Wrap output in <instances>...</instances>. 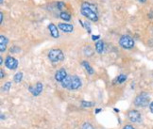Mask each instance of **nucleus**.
<instances>
[{"label": "nucleus", "instance_id": "f257e3e1", "mask_svg": "<svg viewBox=\"0 0 153 129\" xmlns=\"http://www.w3.org/2000/svg\"><path fill=\"white\" fill-rule=\"evenodd\" d=\"M62 86L64 89L75 91L81 87V80L76 75H72V77H68L67 75L66 78L62 82Z\"/></svg>", "mask_w": 153, "mask_h": 129}, {"label": "nucleus", "instance_id": "f03ea898", "mask_svg": "<svg viewBox=\"0 0 153 129\" xmlns=\"http://www.w3.org/2000/svg\"><path fill=\"white\" fill-rule=\"evenodd\" d=\"M80 13L81 14L83 15L84 17L88 20H90L92 22H97L98 21V15H97V11L94 10L92 9H90L89 7H87L85 5V3L83 2L81 5V8H80Z\"/></svg>", "mask_w": 153, "mask_h": 129}, {"label": "nucleus", "instance_id": "7ed1b4c3", "mask_svg": "<svg viewBox=\"0 0 153 129\" xmlns=\"http://www.w3.org/2000/svg\"><path fill=\"white\" fill-rule=\"evenodd\" d=\"M150 96L146 92H141L140 94L136 96L134 100V105L138 108H146L149 105Z\"/></svg>", "mask_w": 153, "mask_h": 129}, {"label": "nucleus", "instance_id": "20e7f679", "mask_svg": "<svg viewBox=\"0 0 153 129\" xmlns=\"http://www.w3.org/2000/svg\"><path fill=\"white\" fill-rule=\"evenodd\" d=\"M48 57L51 62H59L64 60V55L61 49H51Z\"/></svg>", "mask_w": 153, "mask_h": 129}, {"label": "nucleus", "instance_id": "39448f33", "mask_svg": "<svg viewBox=\"0 0 153 129\" xmlns=\"http://www.w3.org/2000/svg\"><path fill=\"white\" fill-rule=\"evenodd\" d=\"M119 44L125 49H131L134 47V41L128 35H123L119 40Z\"/></svg>", "mask_w": 153, "mask_h": 129}, {"label": "nucleus", "instance_id": "423d86ee", "mask_svg": "<svg viewBox=\"0 0 153 129\" xmlns=\"http://www.w3.org/2000/svg\"><path fill=\"white\" fill-rule=\"evenodd\" d=\"M5 65L8 69L10 70H15L18 66V61H17L16 58L13 57H6V60H5Z\"/></svg>", "mask_w": 153, "mask_h": 129}, {"label": "nucleus", "instance_id": "0eeeda50", "mask_svg": "<svg viewBox=\"0 0 153 129\" xmlns=\"http://www.w3.org/2000/svg\"><path fill=\"white\" fill-rule=\"evenodd\" d=\"M128 117L131 122H141V114L137 110H131L128 111Z\"/></svg>", "mask_w": 153, "mask_h": 129}, {"label": "nucleus", "instance_id": "6e6552de", "mask_svg": "<svg viewBox=\"0 0 153 129\" xmlns=\"http://www.w3.org/2000/svg\"><path fill=\"white\" fill-rule=\"evenodd\" d=\"M29 91H30L34 96H38L41 92L43 91V84L41 83V82H38L36 83L35 86H30L28 88Z\"/></svg>", "mask_w": 153, "mask_h": 129}, {"label": "nucleus", "instance_id": "1a4fd4ad", "mask_svg": "<svg viewBox=\"0 0 153 129\" xmlns=\"http://www.w3.org/2000/svg\"><path fill=\"white\" fill-rule=\"evenodd\" d=\"M58 27L60 28V30L65 33H71L74 31V26L70 24H66V23H60V24L58 25Z\"/></svg>", "mask_w": 153, "mask_h": 129}, {"label": "nucleus", "instance_id": "9d476101", "mask_svg": "<svg viewBox=\"0 0 153 129\" xmlns=\"http://www.w3.org/2000/svg\"><path fill=\"white\" fill-rule=\"evenodd\" d=\"M66 77H67V73H66V71L64 69H60L55 74V79H56V81L61 82V83L66 78Z\"/></svg>", "mask_w": 153, "mask_h": 129}, {"label": "nucleus", "instance_id": "9b49d317", "mask_svg": "<svg viewBox=\"0 0 153 129\" xmlns=\"http://www.w3.org/2000/svg\"><path fill=\"white\" fill-rule=\"evenodd\" d=\"M48 30L50 32V35L54 38V39H58L59 36H60V33H59V30H58V27L53 24V23H50L48 25Z\"/></svg>", "mask_w": 153, "mask_h": 129}, {"label": "nucleus", "instance_id": "f8f14e48", "mask_svg": "<svg viewBox=\"0 0 153 129\" xmlns=\"http://www.w3.org/2000/svg\"><path fill=\"white\" fill-rule=\"evenodd\" d=\"M105 49V44L102 41H98V42L96 43V51L98 53V54H102Z\"/></svg>", "mask_w": 153, "mask_h": 129}, {"label": "nucleus", "instance_id": "ddd939ff", "mask_svg": "<svg viewBox=\"0 0 153 129\" xmlns=\"http://www.w3.org/2000/svg\"><path fill=\"white\" fill-rule=\"evenodd\" d=\"M60 18L62 19L63 21H65V22H69L70 20H71V15L67 13H65V11H62V13H60Z\"/></svg>", "mask_w": 153, "mask_h": 129}, {"label": "nucleus", "instance_id": "4468645a", "mask_svg": "<svg viewBox=\"0 0 153 129\" xmlns=\"http://www.w3.org/2000/svg\"><path fill=\"white\" fill-rule=\"evenodd\" d=\"M81 64H82V66H84V68H85L86 71L88 72V74H94V69L91 67L90 64L88 63V61H83Z\"/></svg>", "mask_w": 153, "mask_h": 129}, {"label": "nucleus", "instance_id": "2eb2a0df", "mask_svg": "<svg viewBox=\"0 0 153 129\" xmlns=\"http://www.w3.org/2000/svg\"><path fill=\"white\" fill-rule=\"evenodd\" d=\"M127 75L126 74H120V75H118V77H116V79H115V83L116 84H122V83H124V82L127 80Z\"/></svg>", "mask_w": 153, "mask_h": 129}, {"label": "nucleus", "instance_id": "dca6fc26", "mask_svg": "<svg viewBox=\"0 0 153 129\" xmlns=\"http://www.w3.org/2000/svg\"><path fill=\"white\" fill-rule=\"evenodd\" d=\"M93 54H94L93 49L90 47V46H86L84 48V55L88 56V57H91V56H93Z\"/></svg>", "mask_w": 153, "mask_h": 129}, {"label": "nucleus", "instance_id": "f3484780", "mask_svg": "<svg viewBox=\"0 0 153 129\" xmlns=\"http://www.w3.org/2000/svg\"><path fill=\"white\" fill-rule=\"evenodd\" d=\"M22 79H23V73L19 72L14 75V81L16 82V83H20V82L22 81Z\"/></svg>", "mask_w": 153, "mask_h": 129}, {"label": "nucleus", "instance_id": "a211bd4d", "mask_svg": "<svg viewBox=\"0 0 153 129\" xmlns=\"http://www.w3.org/2000/svg\"><path fill=\"white\" fill-rule=\"evenodd\" d=\"M81 105L83 108H92L95 105V103L93 102H86V101H82L81 102Z\"/></svg>", "mask_w": 153, "mask_h": 129}, {"label": "nucleus", "instance_id": "6ab92c4d", "mask_svg": "<svg viewBox=\"0 0 153 129\" xmlns=\"http://www.w3.org/2000/svg\"><path fill=\"white\" fill-rule=\"evenodd\" d=\"M8 43H9L8 38L3 36V35H1V36H0V44H6V45H7Z\"/></svg>", "mask_w": 153, "mask_h": 129}, {"label": "nucleus", "instance_id": "aec40b11", "mask_svg": "<svg viewBox=\"0 0 153 129\" xmlns=\"http://www.w3.org/2000/svg\"><path fill=\"white\" fill-rule=\"evenodd\" d=\"M10 87H11V82H6V83L4 84L3 86V91H9L10 89Z\"/></svg>", "mask_w": 153, "mask_h": 129}, {"label": "nucleus", "instance_id": "412c9836", "mask_svg": "<svg viewBox=\"0 0 153 129\" xmlns=\"http://www.w3.org/2000/svg\"><path fill=\"white\" fill-rule=\"evenodd\" d=\"M64 8H65V4H64L62 1H60V2L57 3V9L59 10H62Z\"/></svg>", "mask_w": 153, "mask_h": 129}, {"label": "nucleus", "instance_id": "4be33fe9", "mask_svg": "<svg viewBox=\"0 0 153 129\" xmlns=\"http://www.w3.org/2000/svg\"><path fill=\"white\" fill-rule=\"evenodd\" d=\"M84 25H85V26H84V27H85V28L87 29V32H88V33H91V32H92L91 25H90V24H89V23H88V22H85V23H84Z\"/></svg>", "mask_w": 153, "mask_h": 129}, {"label": "nucleus", "instance_id": "5701e85b", "mask_svg": "<svg viewBox=\"0 0 153 129\" xmlns=\"http://www.w3.org/2000/svg\"><path fill=\"white\" fill-rule=\"evenodd\" d=\"M82 129H94V127L89 124V122H85V124L82 125Z\"/></svg>", "mask_w": 153, "mask_h": 129}, {"label": "nucleus", "instance_id": "b1692460", "mask_svg": "<svg viewBox=\"0 0 153 129\" xmlns=\"http://www.w3.org/2000/svg\"><path fill=\"white\" fill-rule=\"evenodd\" d=\"M19 51H20V49L18 47H16V46H13V47H11L10 50V53H18Z\"/></svg>", "mask_w": 153, "mask_h": 129}, {"label": "nucleus", "instance_id": "393cba45", "mask_svg": "<svg viewBox=\"0 0 153 129\" xmlns=\"http://www.w3.org/2000/svg\"><path fill=\"white\" fill-rule=\"evenodd\" d=\"M6 48H7V45L6 44H0V52L4 53L6 51Z\"/></svg>", "mask_w": 153, "mask_h": 129}, {"label": "nucleus", "instance_id": "a878e982", "mask_svg": "<svg viewBox=\"0 0 153 129\" xmlns=\"http://www.w3.org/2000/svg\"><path fill=\"white\" fill-rule=\"evenodd\" d=\"M99 38H100V35H97V36H96V35H93V36H92V40L93 41H97Z\"/></svg>", "mask_w": 153, "mask_h": 129}, {"label": "nucleus", "instance_id": "bb28decb", "mask_svg": "<svg viewBox=\"0 0 153 129\" xmlns=\"http://www.w3.org/2000/svg\"><path fill=\"white\" fill-rule=\"evenodd\" d=\"M123 129H135L132 125H125L124 126V128Z\"/></svg>", "mask_w": 153, "mask_h": 129}, {"label": "nucleus", "instance_id": "cd10ccee", "mask_svg": "<svg viewBox=\"0 0 153 129\" xmlns=\"http://www.w3.org/2000/svg\"><path fill=\"white\" fill-rule=\"evenodd\" d=\"M3 17H4V14H3V13H0V23H3Z\"/></svg>", "mask_w": 153, "mask_h": 129}, {"label": "nucleus", "instance_id": "c85d7f7f", "mask_svg": "<svg viewBox=\"0 0 153 129\" xmlns=\"http://www.w3.org/2000/svg\"><path fill=\"white\" fill-rule=\"evenodd\" d=\"M149 109H150V111L153 113V102H151L150 104H149Z\"/></svg>", "mask_w": 153, "mask_h": 129}, {"label": "nucleus", "instance_id": "c756f323", "mask_svg": "<svg viewBox=\"0 0 153 129\" xmlns=\"http://www.w3.org/2000/svg\"><path fill=\"white\" fill-rule=\"evenodd\" d=\"M0 74H1V75H0V77H1V78H3V77H5V74H4L3 70H1V71H0Z\"/></svg>", "mask_w": 153, "mask_h": 129}, {"label": "nucleus", "instance_id": "7c9ffc66", "mask_svg": "<svg viewBox=\"0 0 153 129\" xmlns=\"http://www.w3.org/2000/svg\"><path fill=\"white\" fill-rule=\"evenodd\" d=\"M79 24H80V25L82 26V27H84V26H85V25H84V23H83V22H82V21H81L80 19L79 20Z\"/></svg>", "mask_w": 153, "mask_h": 129}, {"label": "nucleus", "instance_id": "2f4dec72", "mask_svg": "<svg viewBox=\"0 0 153 129\" xmlns=\"http://www.w3.org/2000/svg\"><path fill=\"white\" fill-rule=\"evenodd\" d=\"M139 2H140V3H146V0H139Z\"/></svg>", "mask_w": 153, "mask_h": 129}, {"label": "nucleus", "instance_id": "473e14b6", "mask_svg": "<svg viewBox=\"0 0 153 129\" xmlns=\"http://www.w3.org/2000/svg\"><path fill=\"white\" fill-rule=\"evenodd\" d=\"M100 111H101V109H100V108H98V109H97V110H96V113L100 112Z\"/></svg>", "mask_w": 153, "mask_h": 129}, {"label": "nucleus", "instance_id": "72a5a7b5", "mask_svg": "<svg viewBox=\"0 0 153 129\" xmlns=\"http://www.w3.org/2000/svg\"><path fill=\"white\" fill-rule=\"evenodd\" d=\"M0 63H1V64L3 63V58L2 57H0Z\"/></svg>", "mask_w": 153, "mask_h": 129}, {"label": "nucleus", "instance_id": "f704fd0d", "mask_svg": "<svg viewBox=\"0 0 153 129\" xmlns=\"http://www.w3.org/2000/svg\"><path fill=\"white\" fill-rule=\"evenodd\" d=\"M114 110L116 111V112H119V109H117V108H114Z\"/></svg>", "mask_w": 153, "mask_h": 129}, {"label": "nucleus", "instance_id": "c9c22d12", "mask_svg": "<svg viewBox=\"0 0 153 129\" xmlns=\"http://www.w3.org/2000/svg\"><path fill=\"white\" fill-rule=\"evenodd\" d=\"M0 2H1V4H3V0H1V1H0Z\"/></svg>", "mask_w": 153, "mask_h": 129}]
</instances>
